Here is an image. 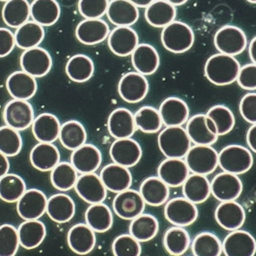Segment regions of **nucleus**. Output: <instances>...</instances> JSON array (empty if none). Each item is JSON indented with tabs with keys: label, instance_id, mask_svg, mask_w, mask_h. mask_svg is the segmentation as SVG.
Listing matches in <instances>:
<instances>
[{
	"label": "nucleus",
	"instance_id": "nucleus-29",
	"mask_svg": "<svg viewBox=\"0 0 256 256\" xmlns=\"http://www.w3.org/2000/svg\"><path fill=\"white\" fill-rule=\"evenodd\" d=\"M106 15L116 26H132L139 20V10L128 0H112Z\"/></svg>",
	"mask_w": 256,
	"mask_h": 256
},
{
	"label": "nucleus",
	"instance_id": "nucleus-36",
	"mask_svg": "<svg viewBox=\"0 0 256 256\" xmlns=\"http://www.w3.org/2000/svg\"><path fill=\"white\" fill-rule=\"evenodd\" d=\"M182 188L184 197L196 205L204 204L211 196L210 181L202 174H190Z\"/></svg>",
	"mask_w": 256,
	"mask_h": 256
},
{
	"label": "nucleus",
	"instance_id": "nucleus-56",
	"mask_svg": "<svg viewBox=\"0 0 256 256\" xmlns=\"http://www.w3.org/2000/svg\"><path fill=\"white\" fill-rule=\"evenodd\" d=\"M15 46L14 33L7 28H0V58L10 55Z\"/></svg>",
	"mask_w": 256,
	"mask_h": 256
},
{
	"label": "nucleus",
	"instance_id": "nucleus-7",
	"mask_svg": "<svg viewBox=\"0 0 256 256\" xmlns=\"http://www.w3.org/2000/svg\"><path fill=\"white\" fill-rule=\"evenodd\" d=\"M186 124V132L194 145H213L218 140L216 125L206 114L191 116Z\"/></svg>",
	"mask_w": 256,
	"mask_h": 256
},
{
	"label": "nucleus",
	"instance_id": "nucleus-17",
	"mask_svg": "<svg viewBox=\"0 0 256 256\" xmlns=\"http://www.w3.org/2000/svg\"><path fill=\"white\" fill-rule=\"evenodd\" d=\"M108 46L116 56H130L140 44L139 36L132 26H116L108 33Z\"/></svg>",
	"mask_w": 256,
	"mask_h": 256
},
{
	"label": "nucleus",
	"instance_id": "nucleus-23",
	"mask_svg": "<svg viewBox=\"0 0 256 256\" xmlns=\"http://www.w3.org/2000/svg\"><path fill=\"white\" fill-rule=\"evenodd\" d=\"M132 64L136 72L148 76L156 72L161 58L156 49L150 44H139L132 53Z\"/></svg>",
	"mask_w": 256,
	"mask_h": 256
},
{
	"label": "nucleus",
	"instance_id": "nucleus-57",
	"mask_svg": "<svg viewBox=\"0 0 256 256\" xmlns=\"http://www.w3.org/2000/svg\"><path fill=\"white\" fill-rule=\"evenodd\" d=\"M246 144L253 153L256 152V124H251L246 135Z\"/></svg>",
	"mask_w": 256,
	"mask_h": 256
},
{
	"label": "nucleus",
	"instance_id": "nucleus-9",
	"mask_svg": "<svg viewBox=\"0 0 256 256\" xmlns=\"http://www.w3.org/2000/svg\"><path fill=\"white\" fill-rule=\"evenodd\" d=\"M35 118L34 110L26 100L12 99L7 102L3 112L4 124L18 132L30 128Z\"/></svg>",
	"mask_w": 256,
	"mask_h": 256
},
{
	"label": "nucleus",
	"instance_id": "nucleus-20",
	"mask_svg": "<svg viewBox=\"0 0 256 256\" xmlns=\"http://www.w3.org/2000/svg\"><path fill=\"white\" fill-rule=\"evenodd\" d=\"M102 162L101 150L95 145L84 144L72 151L70 162L78 174H89L98 170Z\"/></svg>",
	"mask_w": 256,
	"mask_h": 256
},
{
	"label": "nucleus",
	"instance_id": "nucleus-50",
	"mask_svg": "<svg viewBox=\"0 0 256 256\" xmlns=\"http://www.w3.org/2000/svg\"><path fill=\"white\" fill-rule=\"evenodd\" d=\"M23 148V139L20 132L7 125L0 127V152L7 158L20 154Z\"/></svg>",
	"mask_w": 256,
	"mask_h": 256
},
{
	"label": "nucleus",
	"instance_id": "nucleus-38",
	"mask_svg": "<svg viewBox=\"0 0 256 256\" xmlns=\"http://www.w3.org/2000/svg\"><path fill=\"white\" fill-rule=\"evenodd\" d=\"M61 8L56 0H33L30 4V16L42 26H52L58 21Z\"/></svg>",
	"mask_w": 256,
	"mask_h": 256
},
{
	"label": "nucleus",
	"instance_id": "nucleus-59",
	"mask_svg": "<svg viewBox=\"0 0 256 256\" xmlns=\"http://www.w3.org/2000/svg\"><path fill=\"white\" fill-rule=\"evenodd\" d=\"M248 56H250L251 62L256 64V38L254 36L252 40L248 44Z\"/></svg>",
	"mask_w": 256,
	"mask_h": 256
},
{
	"label": "nucleus",
	"instance_id": "nucleus-37",
	"mask_svg": "<svg viewBox=\"0 0 256 256\" xmlns=\"http://www.w3.org/2000/svg\"><path fill=\"white\" fill-rule=\"evenodd\" d=\"M86 224L95 233H106L113 226L112 210L104 202L90 204L84 214Z\"/></svg>",
	"mask_w": 256,
	"mask_h": 256
},
{
	"label": "nucleus",
	"instance_id": "nucleus-27",
	"mask_svg": "<svg viewBox=\"0 0 256 256\" xmlns=\"http://www.w3.org/2000/svg\"><path fill=\"white\" fill-rule=\"evenodd\" d=\"M164 126H182L190 118V108L187 102L176 96H170L162 101L159 107Z\"/></svg>",
	"mask_w": 256,
	"mask_h": 256
},
{
	"label": "nucleus",
	"instance_id": "nucleus-53",
	"mask_svg": "<svg viewBox=\"0 0 256 256\" xmlns=\"http://www.w3.org/2000/svg\"><path fill=\"white\" fill-rule=\"evenodd\" d=\"M108 0H79L78 9L84 18H101L106 15Z\"/></svg>",
	"mask_w": 256,
	"mask_h": 256
},
{
	"label": "nucleus",
	"instance_id": "nucleus-58",
	"mask_svg": "<svg viewBox=\"0 0 256 256\" xmlns=\"http://www.w3.org/2000/svg\"><path fill=\"white\" fill-rule=\"evenodd\" d=\"M10 170V162L6 156L0 152V178L6 174Z\"/></svg>",
	"mask_w": 256,
	"mask_h": 256
},
{
	"label": "nucleus",
	"instance_id": "nucleus-44",
	"mask_svg": "<svg viewBox=\"0 0 256 256\" xmlns=\"http://www.w3.org/2000/svg\"><path fill=\"white\" fill-rule=\"evenodd\" d=\"M44 26L34 21H27L16 28L14 36L16 46L22 50H28L40 46L44 38Z\"/></svg>",
	"mask_w": 256,
	"mask_h": 256
},
{
	"label": "nucleus",
	"instance_id": "nucleus-2",
	"mask_svg": "<svg viewBox=\"0 0 256 256\" xmlns=\"http://www.w3.org/2000/svg\"><path fill=\"white\" fill-rule=\"evenodd\" d=\"M194 40L192 28L182 21L174 20L162 30V44L168 52L174 54L188 52L194 46Z\"/></svg>",
	"mask_w": 256,
	"mask_h": 256
},
{
	"label": "nucleus",
	"instance_id": "nucleus-54",
	"mask_svg": "<svg viewBox=\"0 0 256 256\" xmlns=\"http://www.w3.org/2000/svg\"><path fill=\"white\" fill-rule=\"evenodd\" d=\"M236 82L240 88L245 90H256V64L250 62L240 67Z\"/></svg>",
	"mask_w": 256,
	"mask_h": 256
},
{
	"label": "nucleus",
	"instance_id": "nucleus-21",
	"mask_svg": "<svg viewBox=\"0 0 256 256\" xmlns=\"http://www.w3.org/2000/svg\"><path fill=\"white\" fill-rule=\"evenodd\" d=\"M110 26L101 18H84L76 28V38L86 46H96L107 40Z\"/></svg>",
	"mask_w": 256,
	"mask_h": 256
},
{
	"label": "nucleus",
	"instance_id": "nucleus-1",
	"mask_svg": "<svg viewBox=\"0 0 256 256\" xmlns=\"http://www.w3.org/2000/svg\"><path fill=\"white\" fill-rule=\"evenodd\" d=\"M240 68V62L236 56L217 53L205 62L204 75L214 86H230L236 82Z\"/></svg>",
	"mask_w": 256,
	"mask_h": 256
},
{
	"label": "nucleus",
	"instance_id": "nucleus-40",
	"mask_svg": "<svg viewBox=\"0 0 256 256\" xmlns=\"http://www.w3.org/2000/svg\"><path fill=\"white\" fill-rule=\"evenodd\" d=\"M58 140L64 148L68 150H75L86 144L87 132L80 122L70 120L61 124Z\"/></svg>",
	"mask_w": 256,
	"mask_h": 256
},
{
	"label": "nucleus",
	"instance_id": "nucleus-13",
	"mask_svg": "<svg viewBox=\"0 0 256 256\" xmlns=\"http://www.w3.org/2000/svg\"><path fill=\"white\" fill-rule=\"evenodd\" d=\"M22 70L33 78H43L50 72L52 58L48 50L41 47L26 50L20 56Z\"/></svg>",
	"mask_w": 256,
	"mask_h": 256
},
{
	"label": "nucleus",
	"instance_id": "nucleus-32",
	"mask_svg": "<svg viewBox=\"0 0 256 256\" xmlns=\"http://www.w3.org/2000/svg\"><path fill=\"white\" fill-rule=\"evenodd\" d=\"M139 192L145 204L151 207H160L166 204L170 194V187L158 176L144 179L140 185Z\"/></svg>",
	"mask_w": 256,
	"mask_h": 256
},
{
	"label": "nucleus",
	"instance_id": "nucleus-62",
	"mask_svg": "<svg viewBox=\"0 0 256 256\" xmlns=\"http://www.w3.org/2000/svg\"><path fill=\"white\" fill-rule=\"evenodd\" d=\"M248 3L250 4H256V0H246Z\"/></svg>",
	"mask_w": 256,
	"mask_h": 256
},
{
	"label": "nucleus",
	"instance_id": "nucleus-10",
	"mask_svg": "<svg viewBox=\"0 0 256 256\" xmlns=\"http://www.w3.org/2000/svg\"><path fill=\"white\" fill-rule=\"evenodd\" d=\"M146 204L139 191L128 188L119 192L112 202V210L122 220H132L144 213Z\"/></svg>",
	"mask_w": 256,
	"mask_h": 256
},
{
	"label": "nucleus",
	"instance_id": "nucleus-61",
	"mask_svg": "<svg viewBox=\"0 0 256 256\" xmlns=\"http://www.w3.org/2000/svg\"><path fill=\"white\" fill-rule=\"evenodd\" d=\"M167 2L171 4H173L174 6H184L185 4L187 3L188 0H166Z\"/></svg>",
	"mask_w": 256,
	"mask_h": 256
},
{
	"label": "nucleus",
	"instance_id": "nucleus-24",
	"mask_svg": "<svg viewBox=\"0 0 256 256\" xmlns=\"http://www.w3.org/2000/svg\"><path fill=\"white\" fill-rule=\"evenodd\" d=\"M67 243L73 253L86 256L92 253L96 244V233L86 224L72 226L67 234Z\"/></svg>",
	"mask_w": 256,
	"mask_h": 256
},
{
	"label": "nucleus",
	"instance_id": "nucleus-43",
	"mask_svg": "<svg viewBox=\"0 0 256 256\" xmlns=\"http://www.w3.org/2000/svg\"><path fill=\"white\" fill-rule=\"evenodd\" d=\"M30 4L27 0H9L2 9L4 23L10 28H18L29 21Z\"/></svg>",
	"mask_w": 256,
	"mask_h": 256
},
{
	"label": "nucleus",
	"instance_id": "nucleus-30",
	"mask_svg": "<svg viewBox=\"0 0 256 256\" xmlns=\"http://www.w3.org/2000/svg\"><path fill=\"white\" fill-rule=\"evenodd\" d=\"M46 213L56 224L68 222L76 214V204L72 198L64 193L52 194L47 200Z\"/></svg>",
	"mask_w": 256,
	"mask_h": 256
},
{
	"label": "nucleus",
	"instance_id": "nucleus-60",
	"mask_svg": "<svg viewBox=\"0 0 256 256\" xmlns=\"http://www.w3.org/2000/svg\"><path fill=\"white\" fill-rule=\"evenodd\" d=\"M130 2H132L134 6L138 8H146L154 0H128Z\"/></svg>",
	"mask_w": 256,
	"mask_h": 256
},
{
	"label": "nucleus",
	"instance_id": "nucleus-12",
	"mask_svg": "<svg viewBox=\"0 0 256 256\" xmlns=\"http://www.w3.org/2000/svg\"><path fill=\"white\" fill-rule=\"evenodd\" d=\"M148 89L147 78L136 72L126 73L118 82L119 96L128 104L142 102L148 95Z\"/></svg>",
	"mask_w": 256,
	"mask_h": 256
},
{
	"label": "nucleus",
	"instance_id": "nucleus-41",
	"mask_svg": "<svg viewBox=\"0 0 256 256\" xmlns=\"http://www.w3.org/2000/svg\"><path fill=\"white\" fill-rule=\"evenodd\" d=\"M95 72V66L90 56L84 54H76L72 56L66 64L67 76L78 84L89 81Z\"/></svg>",
	"mask_w": 256,
	"mask_h": 256
},
{
	"label": "nucleus",
	"instance_id": "nucleus-35",
	"mask_svg": "<svg viewBox=\"0 0 256 256\" xmlns=\"http://www.w3.org/2000/svg\"><path fill=\"white\" fill-rule=\"evenodd\" d=\"M20 246L27 250H32L40 246L46 236V226L43 222L27 220L18 228Z\"/></svg>",
	"mask_w": 256,
	"mask_h": 256
},
{
	"label": "nucleus",
	"instance_id": "nucleus-51",
	"mask_svg": "<svg viewBox=\"0 0 256 256\" xmlns=\"http://www.w3.org/2000/svg\"><path fill=\"white\" fill-rule=\"evenodd\" d=\"M20 243L18 228L10 224L0 226V256H14L18 253Z\"/></svg>",
	"mask_w": 256,
	"mask_h": 256
},
{
	"label": "nucleus",
	"instance_id": "nucleus-18",
	"mask_svg": "<svg viewBox=\"0 0 256 256\" xmlns=\"http://www.w3.org/2000/svg\"><path fill=\"white\" fill-rule=\"evenodd\" d=\"M222 253L226 256H254L256 240L254 237L246 230L230 231L224 238Z\"/></svg>",
	"mask_w": 256,
	"mask_h": 256
},
{
	"label": "nucleus",
	"instance_id": "nucleus-33",
	"mask_svg": "<svg viewBox=\"0 0 256 256\" xmlns=\"http://www.w3.org/2000/svg\"><path fill=\"white\" fill-rule=\"evenodd\" d=\"M61 124L56 116L50 113H42L34 118L32 132L38 142H56L60 136Z\"/></svg>",
	"mask_w": 256,
	"mask_h": 256
},
{
	"label": "nucleus",
	"instance_id": "nucleus-19",
	"mask_svg": "<svg viewBox=\"0 0 256 256\" xmlns=\"http://www.w3.org/2000/svg\"><path fill=\"white\" fill-rule=\"evenodd\" d=\"M214 218L220 228L230 232L242 228L246 220V212L236 200L220 202L214 211Z\"/></svg>",
	"mask_w": 256,
	"mask_h": 256
},
{
	"label": "nucleus",
	"instance_id": "nucleus-55",
	"mask_svg": "<svg viewBox=\"0 0 256 256\" xmlns=\"http://www.w3.org/2000/svg\"><path fill=\"white\" fill-rule=\"evenodd\" d=\"M242 118L250 124H256V93L250 92L243 96L239 104Z\"/></svg>",
	"mask_w": 256,
	"mask_h": 256
},
{
	"label": "nucleus",
	"instance_id": "nucleus-28",
	"mask_svg": "<svg viewBox=\"0 0 256 256\" xmlns=\"http://www.w3.org/2000/svg\"><path fill=\"white\" fill-rule=\"evenodd\" d=\"M6 86L9 95L20 100H30L38 90L36 78L23 70L12 73L7 78Z\"/></svg>",
	"mask_w": 256,
	"mask_h": 256
},
{
	"label": "nucleus",
	"instance_id": "nucleus-5",
	"mask_svg": "<svg viewBox=\"0 0 256 256\" xmlns=\"http://www.w3.org/2000/svg\"><path fill=\"white\" fill-rule=\"evenodd\" d=\"M184 160L193 174L207 176L218 167V152L212 145H194L188 151Z\"/></svg>",
	"mask_w": 256,
	"mask_h": 256
},
{
	"label": "nucleus",
	"instance_id": "nucleus-22",
	"mask_svg": "<svg viewBox=\"0 0 256 256\" xmlns=\"http://www.w3.org/2000/svg\"><path fill=\"white\" fill-rule=\"evenodd\" d=\"M99 176L107 190L118 194L130 188L133 182L132 172L128 168L112 162L102 168Z\"/></svg>",
	"mask_w": 256,
	"mask_h": 256
},
{
	"label": "nucleus",
	"instance_id": "nucleus-11",
	"mask_svg": "<svg viewBox=\"0 0 256 256\" xmlns=\"http://www.w3.org/2000/svg\"><path fill=\"white\" fill-rule=\"evenodd\" d=\"M110 156L113 162L128 168L141 161L142 150L140 144L132 138L116 139L110 145Z\"/></svg>",
	"mask_w": 256,
	"mask_h": 256
},
{
	"label": "nucleus",
	"instance_id": "nucleus-42",
	"mask_svg": "<svg viewBox=\"0 0 256 256\" xmlns=\"http://www.w3.org/2000/svg\"><path fill=\"white\" fill-rule=\"evenodd\" d=\"M162 242L168 254L182 256L190 248V236L182 226H173L166 230Z\"/></svg>",
	"mask_w": 256,
	"mask_h": 256
},
{
	"label": "nucleus",
	"instance_id": "nucleus-52",
	"mask_svg": "<svg viewBox=\"0 0 256 256\" xmlns=\"http://www.w3.org/2000/svg\"><path fill=\"white\" fill-rule=\"evenodd\" d=\"M112 248L115 256H139L142 254L141 242L130 234H122L116 237Z\"/></svg>",
	"mask_w": 256,
	"mask_h": 256
},
{
	"label": "nucleus",
	"instance_id": "nucleus-16",
	"mask_svg": "<svg viewBox=\"0 0 256 256\" xmlns=\"http://www.w3.org/2000/svg\"><path fill=\"white\" fill-rule=\"evenodd\" d=\"M74 188L78 196L89 204L104 202L108 191L99 174H96V172L78 176Z\"/></svg>",
	"mask_w": 256,
	"mask_h": 256
},
{
	"label": "nucleus",
	"instance_id": "nucleus-47",
	"mask_svg": "<svg viewBox=\"0 0 256 256\" xmlns=\"http://www.w3.org/2000/svg\"><path fill=\"white\" fill-rule=\"evenodd\" d=\"M136 126L142 133L154 134L161 132L164 122L158 108L142 106L134 114Z\"/></svg>",
	"mask_w": 256,
	"mask_h": 256
},
{
	"label": "nucleus",
	"instance_id": "nucleus-46",
	"mask_svg": "<svg viewBox=\"0 0 256 256\" xmlns=\"http://www.w3.org/2000/svg\"><path fill=\"white\" fill-rule=\"evenodd\" d=\"M191 251L194 256H220L222 254V245L216 234L211 232H202L191 242Z\"/></svg>",
	"mask_w": 256,
	"mask_h": 256
},
{
	"label": "nucleus",
	"instance_id": "nucleus-34",
	"mask_svg": "<svg viewBox=\"0 0 256 256\" xmlns=\"http://www.w3.org/2000/svg\"><path fill=\"white\" fill-rule=\"evenodd\" d=\"M147 23L154 28H164L176 18V8L166 0H154L145 8Z\"/></svg>",
	"mask_w": 256,
	"mask_h": 256
},
{
	"label": "nucleus",
	"instance_id": "nucleus-15",
	"mask_svg": "<svg viewBox=\"0 0 256 256\" xmlns=\"http://www.w3.org/2000/svg\"><path fill=\"white\" fill-rule=\"evenodd\" d=\"M211 194L219 202L236 200L243 191V184L237 174L228 172L217 174L210 182Z\"/></svg>",
	"mask_w": 256,
	"mask_h": 256
},
{
	"label": "nucleus",
	"instance_id": "nucleus-48",
	"mask_svg": "<svg viewBox=\"0 0 256 256\" xmlns=\"http://www.w3.org/2000/svg\"><path fill=\"white\" fill-rule=\"evenodd\" d=\"M26 191V182L18 174L7 173L0 178V199L3 202H16Z\"/></svg>",
	"mask_w": 256,
	"mask_h": 256
},
{
	"label": "nucleus",
	"instance_id": "nucleus-8",
	"mask_svg": "<svg viewBox=\"0 0 256 256\" xmlns=\"http://www.w3.org/2000/svg\"><path fill=\"white\" fill-rule=\"evenodd\" d=\"M196 205L185 197H176L165 204V219L173 226H190L198 218Z\"/></svg>",
	"mask_w": 256,
	"mask_h": 256
},
{
	"label": "nucleus",
	"instance_id": "nucleus-63",
	"mask_svg": "<svg viewBox=\"0 0 256 256\" xmlns=\"http://www.w3.org/2000/svg\"><path fill=\"white\" fill-rule=\"evenodd\" d=\"M1 2H7V1H9V0H0Z\"/></svg>",
	"mask_w": 256,
	"mask_h": 256
},
{
	"label": "nucleus",
	"instance_id": "nucleus-25",
	"mask_svg": "<svg viewBox=\"0 0 256 256\" xmlns=\"http://www.w3.org/2000/svg\"><path fill=\"white\" fill-rule=\"evenodd\" d=\"M190 174L184 158H166L158 166V178L170 188L182 187Z\"/></svg>",
	"mask_w": 256,
	"mask_h": 256
},
{
	"label": "nucleus",
	"instance_id": "nucleus-45",
	"mask_svg": "<svg viewBox=\"0 0 256 256\" xmlns=\"http://www.w3.org/2000/svg\"><path fill=\"white\" fill-rule=\"evenodd\" d=\"M78 173L69 162H60L53 168L50 174V180L56 190L66 192L75 187Z\"/></svg>",
	"mask_w": 256,
	"mask_h": 256
},
{
	"label": "nucleus",
	"instance_id": "nucleus-49",
	"mask_svg": "<svg viewBox=\"0 0 256 256\" xmlns=\"http://www.w3.org/2000/svg\"><path fill=\"white\" fill-rule=\"evenodd\" d=\"M206 115L214 122L219 136L228 134L236 125V118L233 112L224 104H217L211 107Z\"/></svg>",
	"mask_w": 256,
	"mask_h": 256
},
{
	"label": "nucleus",
	"instance_id": "nucleus-3",
	"mask_svg": "<svg viewBox=\"0 0 256 256\" xmlns=\"http://www.w3.org/2000/svg\"><path fill=\"white\" fill-rule=\"evenodd\" d=\"M253 164L252 151L242 145H228L218 152V167L224 172L237 176L246 174Z\"/></svg>",
	"mask_w": 256,
	"mask_h": 256
},
{
	"label": "nucleus",
	"instance_id": "nucleus-26",
	"mask_svg": "<svg viewBox=\"0 0 256 256\" xmlns=\"http://www.w3.org/2000/svg\"><path fill=\"white\" fill-rule=\"evenodd\" d=\"M110 135L115 139L132 138L136 132L134 114L126 108H118L110 114L107 122Z\"/></svg>",
	"mask_w": 256,
	"mask_h": 256
},
{
	"label": "nucleus",
	"instance_id": "nucleus-31",
	"mask_svg": "<svg viewBox=\"0 0 256 256\" xmlns=\"http://www.w3.org/2000/svg\"><path fill=\"white\" fill-rule=\"evenodd\" d=\"M61 159L56 145L50 142H40L35 145L30 153V164L41 172H50L58 164Z\"/></svg>",
	"mask_w": 256,
	"mask_h": 256
},
{
	"label": "nucleus",
	"instance_id": "nucleus-6",
	"mask_svg": "<svg viewBox=\"0 0 256 256\" xmlns=\"http://www.w3.org/2000/svg\"><path fill=\"white\" fill-rule=\"evenodd\" d=\"M214 44L219 53L236 56L246 49L248 38L240 28L228 24L220 27L216 32Z\"/></svg>",
	"mask_w": 256,
	"mask_h": 256
},
{
	"label": "nucleus",
	"instance_id": "nucleus-14",
	"mask_svg": "<svg viewBox=\"0 0 256 256\" xmlns=\"http://www.w3.org/2000/svg\"><path fill=\"white\" fill-rule=\"evenodd\" d=\"M47 197L38 188L26 190L16 202V212L23 220H38L46 213Z\"/></svg>",
	"mask_w": 256,
	"mask_h": 256
},
{
	"label": "nucleus",
	"instance_id": "nucleus-4",
	"mask_svg": "<svg viewBox=\"0 0 256 256\" xmlns=\"http://www.w3.org/2000/svg\"><path fill=\"white\" fill-rule=\"evenodd\" d=\"M158 144L166 158H184L192 142L182 126H168L159 133Z\"/></svg>",
	"mask_w": 256,
	"mask_h": 256
},
{
	"label": "nucleus",
	"instance_id": "nucleus-39",
	"mask_svg": "<svg viewBox=\"0 0 256 256\" xmlns=\"http://www.w3.org/2000/svg\"><path fill=\"white\" fill-rule=\"evenodd\" d=\"M128 231L140 242L153 240L159 232V222L150 214H141L132 220Z\"/></svg>",
	"mask_w": 256,
	"mask_h": 256
}]
</instances>
